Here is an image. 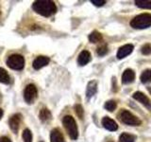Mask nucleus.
<instances>
[{
	"instance_id": "nucleus-8",
	"label": "nucleus",
	"mask_w": 151,
	"mask_h": 142,
	"mask_svg": "<svg viewBox=\"0 0 151 142\" xmlns=\"http://www.w3.org/2000/svg\"><path fill=\"white\" fill-rule=\"evenodd\" d=\"M21 118H22V116L20 114H15V115H13L9 117V125L12 132H14V133L18 132L19 127H20V123H21Z\"/></svg>"
},
{
	"instance_id": "nucleus-2",
	"label": "nucleus",
	"mask_w": 151,
	"mask_h": 142,
	"mask_svg": "<svg viewBox=\"0 0 151 142\" xmlns=\"http://www.w3.org/2000/svg\"><path fill=\"white\" fill-rule=\"evenodd\" d=\"M130 27L136 30H145L151 27V14L150 13H142L135 16L130 21Z\"/></svg>"
},
{
	"instance_id": "nucleus-20",
	"label": "nucleus",
	"mask_w": 151,
	"mask_h": 142,
	"mask_svg": "<svg viewBox=\"0 0 151 142\" xmlns=\"http://www.w3.org/2000/svg\"><path fill=\"white\" fill-rule=\"evenodd\" d=\"M141 82L143 83H148L151 82V69H146L142 73L140 77Z\"/></svg>"
},
{
	"instance_id": "nucleus-6",
	"label": "nucleus",
	"mask_w": 151,
	"mask_h": 142,
	"mask_svg": "<svg viewBox=\"0 0 151 142\" xmlns=\"http://www.w3.org/2000/svg\"><path fill=\"white\" fill-rule=\"evenodd\" d=\"M38 96V90L34 84H28L24 90V99L27 103H33Z\"/></svg>"
},
{
	"instance_id": "nucleus-21",
	"label": "nucleus",
	"mask_w": 151,
	"mask_h": 142,
	"mask_svg": "<svg viewBox=\"0 0 151 142\" xmlns=\"http://www.w3.org/2000/svg\"><path fill=\"white\" fill-rule=\"evenodd\" d=\"M137 7L142 9H151V1H145V0H137L135 1Z\"/></svg>"
},
{
	"instance_id": "nucleus-30",
	"label": "nucleus",
	"mask_w": 151,
	"mask_h": 142,
	"mask_svg": "<svg viewBox=\"0 0 151 142\" xmlns=\"http://www.w3.org/2000/svg\"><path fill=\"white\" fill-rule=\"evenodd\" d=\"M0 16H1V12H0Z\"/></svg>"
},
{
	"instance_id": "nucleus-18",
	"label": "nucleus",
	"mask_w": 151,
	"mask_h": 142,
	"mask_svg": "<svg viewBox=\"0 0 151 142\" xmlns=\"http://www.w3.org/2000/svg\"><path fill=\"white\" fill-rule=\"evenodd\" d=\"M136 139V136L130 134H127V133H123L120 135L118 142H134Z\"/></svg>"
},
{
	"instance_id": "nucleus-4",
	"label": "nucleus",
	"mask_w": 151,
	"mask_h": 142,
	"mask_svg": "<svg viewBox=\"0 0 151 142\" xmlns=\"http://www.w3.org/2000/svg\"><path fill=\"white\" fill-rule=\"evenodd\" d=\"M119 118L123 123H125L127 125L140 126L142 124V121L140 118H138L136 116H134L133 114L127 110H122L119 114Z\"/></svg>"
},
{
	"instance_id": "nucleus-11",
	"label": "nucleus",
	"mask_w": 151,
	"mask_h": 142,
	"mask_svg": "<svg viewBox=\"0 0 151 142\" xmlns=\"http://www.w3.org/2000/svg\"><path fill=\"white\" fill-rule=\"evenodd\" d=\"M135 80V72L132 69L127 68L126 69L122 75V83L123 84H129L133 83Z\"/></svg>"
},
{
	"instance_id": "nucleus-29",
	"label": "nucleus",
	"mask_w": 151,
	"mask_h": 142,
	"mask_svg": "<svg viewBox=\"0 0 151 142\" xmlns=\"http://www.w3.org/2000/svg\"><path fill=\"white\" fill-rule=\"evenodd\" d=\"M3 117V110L1 108H0V120H1V117Z\"/></svg>"
},
{
	"instance_id": "nucleus-5",
	"label": "nucleus",
	"mask_w": 151,
	"mask_h": 142,
	"mask_svg": "<svg viewBox=\"0 0 151 142\" xmlns=\"http://www.w3.org/2000/svg\"><path fill=\"white\" fill-rule=\"evenodd\" d=\"M9 68L14 70H22L25 66V58L20 54H12L6 61Z\"/></svg>"
},
{
	"instance_id": "nucleus-15",
	"label": "nucleus",
	"mask_w": 151,
	"mask_h": 142,
	"mask_svg": "<svg viewBox=\"0 0 151 142\" xmlns=\"http://www.w3.org/2000/svg\"><path fill=\"white\" fill-rule=\"evenodd\" d=\"M51 142H65L64 136L59 129H53L50 134Z\"/></svg>"
},
{
	"instance_id": "nucleus-26",
	"label": "nucleus",
	"mask_w": 151,
	"mask_h": 142,
	"mask_svg": "<svg viewBox=\"0 0 151 142\" xmlns=\"http://www.w3.org/2000/svg\"><path fill=\"white\" fill-rule=\"evenodd\" d=\"M108 52V46L106 45H103L101 46H99L97 49V54L99 56H104L106 55V53Z\"/></svg>"
},
{
	"instance_id": "nucleus-25",
	"label": "nucleus",
	"mask_w": 151,
	"mask_h": 142,
	"mask_svg": "<svg viewBox=\"0 0 151 142\" xmlns=\"http://www.w3.org/2000/svg\"><path fill=\"white\" fill-rule=\"evenodd\" d=\"M141 52L144 55H149L151 54V45L150 44H145L142 46L141 49Z\"/></svg>"
},
{
	"instance_id": "nucleus-7",
	"label": "nucleus",
	"mask_w": 151,
	"mask_h": 142,
	"mask_svg": "<svg viewBox=\"0 0 151 142\" xmlns=\"http://www.w3.org/2000/svg\"><path fill=\"white\" fill-rule=\"evenodd\" d=\"M132 97H133V99H136L138 102L142 103L145 107L147 108L148 110H150V109H151V101L149 99V98L147 96H145L143 92H140V91L135 92Z\"/></svg>"
},
{
	"instance_id": "nucleus-9",
	"label": "nucleus",
	"mask_w": 151,
	"mask_h": 142,
	"mask_svg": "<svg viewBox=\"0 0 151 142\" xmlns=\"http://www.w3.org/2000/svg\"><path fill=\"white\" fill-rule=\"evenodd\" d=\"M50 62V59L48 57L46 56H38L37 58L33 61V64H32V66L33 68L38 70V69H41L42 67H44V66L47 65L49 64Z\"/></svg>"
},
{
	"instance_id": "nucleus-16",
	"label": "nucleus",
	"mask_w": 151,
	"mask_h": 142,
	"mask_svg": "<svg viewBox=\"0 0 151 142\" xmlns=\"http://www.w3.org/2000/svg\"><path fill=\"white\" fill-rule=\"evenodd\" d=\"M39 117H40V120L42 122H46V121H48V120H51L52 115H51V113H50V111L48 110V109L42 108V110L40 111V113H39Z\"/></svg>"
},
{
	"instance_id": "nucleus-31",
	"label": "nucleus",
	"mask_w": 151,
	"mask_h": 142,
	"mask_svg": "<svg viewBox=\"0 0 151 142\" xmlns=\"http://www.w3.org/2000/svg\"><path fill=\"white\" fill-rule=\"evenodd\" d=\"M108 142H113V141H108Z\"/></svg>"
},
{
	"instance_id": "nucleus-32",
	"label": "nucleus",
	"mask_w": 151,
	"mask_h": 142,
	"mask_svg": "<svg viewBox=\"0 0 151 142\" xmlns=\"http://www.w3.org/2000/svg\"><path fill=\"white\" fill-rule=\"evenodd\" d=\"M40 142H44V141H40Z\"/></svg>"
},
{
	"instance_id": "nucleus-23",
	"label": "nucleus",
	"mask_w": 151,
	"mask_h": 142,
	"mask_svg": "<svg viewBox=\"0 0 151 142\" xmlns=\"http://www.w3.org/2000/svg\"><path fill=\"white\" fill-rule=\"evenodd\" d=\"M23 140L24 142H32V134L29 129H25L23 132Z\"/></svg>"
},
{
	"instance_id": "nucleus-14",
	"label": "nucleus",
	"mask_w": 151,
	"mask_h": 142,
	"mask_svg": "<svg viewBox=\"0 0 151 142\" xmlns=\"http://www.w3.org/2000/svg\"><path fill=\"white\" fill-rule=\"evenodd\" d=\"M97 92V83L96 80H91L88 83L87 88H86V96L88 99L92 98L93 95H96Z\"/></svg>"
},
{
	"instance_id": "nucleus-13",
	"label": "nucleus",
	"mask_w": 151,
	"mask_h": 142,
	"mask_svg": "<svg viewBox=\"0 0 151 142\" xmlns=\"http://www.w3.org/2000/svg\"><path fill=\"white\" fill-rule=\"evenodd\" d=\"M91 61V53L87 50H83L80 52V54L78 55V64L79 65H85L87 64L89 62Z\"/></svg>"
},
{
	"instance_id": "nucleus-28",
	"label": "nucleus",
	"mask_w": 151,
	"mask_h": 142,
	"mask_svg": "<svg viewBox=\"0 0 151 142\" xmlns=\"http://www.w3.org/2000/svg\"><path fill=\"white\" fill-rule=\"evenodd\" d=\"M0 142H12V140L7 136H2L0 137Z\"/></svg>"
},
{
	"instance_id": "nucleus-10",
	"label": "nucleus",
	"mask_w": 151,
	"mask_h": 142,
	"mask_svg": "<svg viewBox=\"0 0 151 142\" xmlns=\"http://www.w3.org/2000/svg\"><path fill=\"white\" fill-rule=\"evenodd\" d=\"M134 49V46L133 45H130V44H127L121 46L119 49H118L117 52V58L118 59H123V58H126L127 56H129L132 51Z\"/></svg>"
},
{
	"instance_id": "nucleus-17",
	"label": "nucleus",
	"mask_w": 151,
	"mask_h": 142,
	"mask_svg": "<svg viewBox=\"0 0 151 142\" xmlns=\"http://www.w3.org/2000/svg\"><path fill=\"white\" fill-rule=\"evenodd\" d=\"M102 39H103L102 34L100 32L96 31V30L93 31L91 34L89 35V41L91 43H93V44H96V43L101 42Z\"/></svg>"
},
{
	"instance_id": "nucleus-19",
	"label": "nucleus",
	"mask_w": 151,
	"mask_h": 142,
	"mask_svg": "<svg viewBox=\"0 0 151 142\" xmlns=\"http://www.w3.org/2000/svg\"><path fill=\"white\" fill-rule=\"evenodd\" d=\"M11 82V79H9V76L8 74V72L4 68L0 67V83L8 84Z\"/></svg>"
},
{
	"instance_id": "nucleus-1",
	"label": "nucleus",
	"mask_w": 151,
	"mask_h": 142,
	"mask_svg": "<svg viewBox=\"0 0 151 142\" xmlns=\"http://www.w3.org/2000/svg\"><path fill=\"white\" fill-rule=\"evenodd\" d=\"M34 11L45 17L53 15L57 12V6L53 1L45 0V1H35L32 5Z\"/></svg>"
},
{
	"instance_id": "nucleus-3",
	"label": "nucleus",
	"mask_w": 151,
	"mask_h": 142,
	"mask_svg": "<svg viewBox=\"0 0 151 142\" xmlns=\"http://www.w3.org/2000/svg\"><path fill=\"white\" fill-rule=\"evenodd\" d=\"M63 124L71 139L76 140L78 137V128L72 116H65L63 118Z\"/></svg>"
},
{
	"instance_id": "nucleus-24",
	"label": "nucleus",
	"mask_w": 151,
	"mask_h": 142,
	"mask_svg": "<svg viewBox=\"0 0 151 142\" xmlns=\"http://www.w3.org/2000/svg\"><path fill=\"white\" fill-rule=\"evenodd\" d=\"M75 112L80 120H82L84 116V110H83V107L80 105V104H76L75 105Z\"/></svg>"
},
{
	"instance_id": "nucleus-22",
	"label": "nucleus",
	"mask_w": 151,
	"mask_h": 142,
	"mask_svg": "<svg viewBox=\"0 0 151 142\" xmlns=\"http://www.w3.org/2000/svg\"><path fill=\"white\" fill-rule=\"evenodd\" d=\"M104 107H105L106 110L108 111H110V112H112V111H114L116 107H117V103L115 101H108L106 103H105V105H104Z\"/></svg>"
},
{
	"instance_id": "nucleus-12",
	"label": "nucleus",
	"mask_w": 151,
	"mask_h": 142,
	"mask_svg": "<svg viewBox=\"0 0 151 142\" xmlns=\"http://www.w3.org/2000/svg\"><path fill=\"white\" fill-rule=\"evenodd\" d=\"M102 125H103L104 128H105V129H107L109 131H111V132H114V131H116L118 129L117 123L113 120H111V117H103Z\"/></svg>"
},
{
	"instance_id": "nucleus-27",
	"label": "nucleus",
	"mask_w": 151,
	"mask_h": 142,
	"mask_svg": "<svg viewBox=\"0 0 151 142\" xmlns=\"http://www.w3.org/2000/svg\"><path fill=\"white\" fill-rule=\"evenodd\" d=\"M91 3L97 7H101L106 3V1H104V0H91Z\"/></svg>"
}]
</instances>
